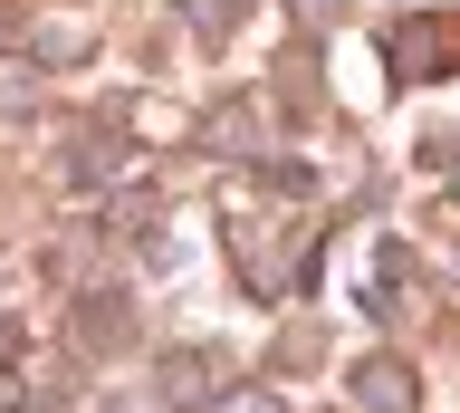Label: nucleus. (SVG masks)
<instances>
[{"mask_svg": "<svg viewBox=\"0 0 460 413\" xmlns=\"http://www.w3.org/2000/svg\"><path fill=\"white\" fill-rule=\"evenodd\" d=\"M355 394H365L374 413H412V375H402V365H365V375H355Z\"/></svg>", "mask_w": 460, "mask_h": 413, "instance_id": "obj_1", "label": "nucleus"}, {"mask_svg": "<svg viewBox=\"0 0 460 413\" xmlns=\"http://www.w3.org/2000/svg\"><path fill=\"white\" fill-rule=\"evenodd\" d=\"M297 10H316V20H326V10H336V0H297Z\"/></svg>", "mask_w": 460, "mask_h": 413, "instance_id": "obj_4", "label": "nucleus"}, {"mask_svg": "<svg viewBox=\"0 0 460 413\" xmlns=\"http://www.w3.org/2000/svg\"><path fill=\"white\" fill-rule=\"evenodd\" d=\"M221 413H269V404H259V394H230V404H221Z\"/></svg>", "mask_w": 460, "mask_h": 413, "instance_id": "obj_3", "label": "nucleus"}, {"mask_svg": "<svg viewBox=\"0 0 460 413\" xmlns=\"http://www.w3.org/2000/svg\"><path fill=\"white\" fill-rule=\"evenodd\" d=\"M164 394H201V355H172V365H164Z\"/></svg>", "mask_w": 460, "mask_h": 413, "instance_id": "obj_2", "label": "nucleus"}]
</instances>
